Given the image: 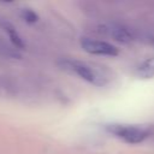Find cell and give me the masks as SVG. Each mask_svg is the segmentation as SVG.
<instances>
[{
    "label": "cell",
    "mask_w": 154,
    "mask_h": 154,
    "mask_svg": "<svg viewBox=\"0 0 154 154\" xmlns=\"http://www.w3.org/2000/svg\"><path fill=\"white\" fill-rule=\"evenodd\" d=\"M59 66L64 70H67L70 72H73L82 79L94 84V85H103L106 83V76L99 71L96 67L93 65L82 61V60H76L71 58H64L58 61Z\"/></svg>",
    "instance_id": "cell-1"
},
{
    "label": "cell",
    "mask_w": 154,
    "mask_h": 154,
    "mask_svg": "<svg viewBox=\"0 0 154 154\" xmlns=\"http://www.w3.org/2000/svg\"><path fill=\"white\" fill-rule=\"evenodd\" d=\"M81 46L87 53L94 55H106V57L118 55V48L106 41L95 40L91 37H83L81 40Z\"/></svg>",
    "instance_id": "cell-2"
},
{
    "label": "cell",
    "mask_w": 154,
    "mask_h": 154,
    "mask_svg": "<svg viewBox=\"0 0 154 154\" xmlns=\"http://www.w3.org/2000/svg\"><path fill=\"white\" fill-rule=\"evenodd\" d=\"M108 131H111L117 137L122 138L128 143H140L147 137V131L137 128V126H126V125H111L108 126Z\"/></svg>",
    "instance_id": "cell-3"
},
{
    "label": "cell",
    "mask_w": 154,
    "mask_h": 154,
    "mask_svg": "<svg viewBox=\"0 0 154 154\" xmlns=\"http://www.w3.org/2000/svg\"><path fill=\"white\" fill-rule=\"evenodd\" d=\"M101 31L106 32L107 35H109L113 40L118 41V42H122V43H128L132 40V35L131 32L122 26V25H118V24H109V25H105L102 26Z\"/></svg>",
    "instance_id": "cell-4"
},
{
    "label": "cell",
    "mask_w": 154,
    "mask_h": 154,
    "mask_svg": "<svg viewBox=\"0 0 154 154\" xmlns=\"http://www.w3.org/2000/svg\"><path fill=\"white\" fill-rule=\"evenodd\" d=\"M1 25H2V29L6 31V34L8 35L10 41L12 42V45L16 46L17 48H24L23 40L20 38V36H19V34L17 32V30L14 29V26H13L11 23H7V22L1 23Z\"/></svg>",
    "instance_id": "cell-5"
},
{
    "label": "cell",
    "mask_w": 154,
    "mask_h": 154,
    "mask_svg": "<svg viewBox=\"0 0 154 154\" xmlns=\"http://www.w3.org/2000/svg\"><path fill=\"white\" fill-rule=\"evenodd\" d=\"M16 93L14 83L6 76L0 75V97H10Z\"/></svg>",
    "instance_id": "cell-6"
},
{
    "label": "cell",
    "mask_w": 154,
    "mask_h": 154,
    "mask_svg": "<svg viewBox=\"0 0 154 154\" xmlns=\"http://www.w3.org/2000/svg\"><path fill=\"white\" fill-rule=\"evenodd\" d=\"M137 75L141 78H150L154 76V57L144 60L137 67Z\"/></svg>",
    "instance_id": "cell-7"
},
{
    "label": "cell",
    "mask_w": 154,
    "mask_h": 154,
    "mask_svg": "<svg viewBox=\"0 0 154 154\" xmlns=\"http://www.w3.org/2000/svg\"><path fill=\"white\" fill-rule=\"evenodd\" d=\"M22 17H23V19H25V20L29 22V23H35V22L38 20L37 14H36L34 11L28 10V8H25V10L22 11Z\"/></svg>",
    "instance_id": "cell-8"
}]
</instances>
